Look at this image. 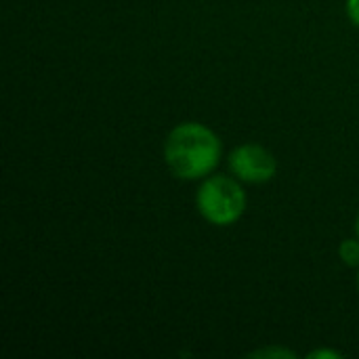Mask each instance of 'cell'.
Masks as SVG:
<instances>
[{
	"label": "cell",
	"instance_id": "cell-7",
	"mask_svg": "<svg viewBox=\"0 0 359 359\" xmlns=\"http://www.w3.org/2000/svg\"><path fill=\"white\" fill-rule=\"evenodd\" d=\"M345 11H347V17H349V21L359 27V0H347L345 2Z\"/></svg>",
	"mask_w": 359,
	"mask_h": 359
},
{
	"label": "cell",
	"instance_id": "cell-6",
	"mask_svg": "<svg viewBox=\"0 0 359 359\" xmlns=\"http://www.w3.org/2000/svg\"><path fill=\"white\" fill-rule=\"evenodd\" d=\"M345 355V353H341V351H337V349H316V351H311L307 358L309 359H341Z\"/></svg>",
	"mask_w": 359,
	"mask_h": 359
},
{
	"label": "cell",
	"instance_id": "cell-4",
	"mask_svg": "<svg viewBox=\"0 0 359 359\" xmlns=\"http://www.w3.org/2000/svg\"><path fill=\"white\" fill-rule=\"evenodd\" d=\"M339 257L341 261L351 267V269H359V238H347L339 244Z\"/></svg>",
	"mask_w": 359,
	"mask_h": 359
},
{
	"label": "cell",
	"instance_id": "cell-2",
	"mask_svg": "<svg viewBox=\"0 0 359 359\" xmlns=\"http://www.w3.org/2000/svg\"><path fill=\"white\" fill-rule=\"evenodd\" d=\"M246 191L233 175H208L196 191V208L215 227L236 225L246 212Z\"/></svg>",
	"mask_w": 359,
	"mask_h": 359
},
{
	"label": "cell",
	"instance_id": "cell-9",
	"mask_svg": "<svg viewBox=\"0 0 359 359\" xmlns=\"http://www.w3.org/2000/svg\"><path fill=\"white\" fill-rule=\"evenodd\" d=\"M358 290H359V269H358Z\"/></svg>",
	"mask_w": 359,
	"mask_h": 359
},
{
	"label": "cell",
	"instance_id": "cell-8",
	"mask_svg": "<svg viewBox=\"0 0 359 359\" xmlns=\"http://www.w3.org/2000/svg\"><path fill=\"white\" fill-rule=\"evenodd\" d=\"M355 236L359 238V212H358V217H355Z\"/></svg>",
	"mask_w": 359,
	"mask_h": 359
},
{
	"label": "cell",
	"instance_id": "cell-1",
	"mask_svg": "<svg viewBox=\"0 0 359 359\" xmlns=\"http://www.w3.org/2000/svg\"><path fill=\"white\" fill-rule=\"evenodd\" d=\"M223 158L219 135L200 122L177 124L164 141V162L181 181H202L212 175Z\"/></svg>",
	"mask_w": 359,
	"mask_h": 359
},
{
	"label": "cell",
	"instance_id": "cell-3",
	"mask_svg": "<svg viewBox=\"0 0 359 359\" xmlns=\"http://www.w3.org/2000/svg\"><path fill=\"white\" fill-rule=\"evenodd\" d=\"M227 166L238 181L252 185L269 183L278 175L276 156L259 143H242L231 149L227 156Z\"/></svg>",
	"mask_w": 359,
	"mask_h": 359
},
{
	"label": "cell",
	"instance_id": "cell-5",
	"mask_svg": "<svg viewBox=\"0 0 359 359\" xmlns=\"http://www.w3.org/2000/svg\"><path fill=\"white\" fill-rule=\"evenodd\" d=\"M250 358L294 359L297 358V353H294V351H290V349H286V347H278V345H273V347H265V349H257V351H252V353H250Z\"/></svg>",
	"mask_w": 359,
	"mask_h": 359
}]
</instances>
